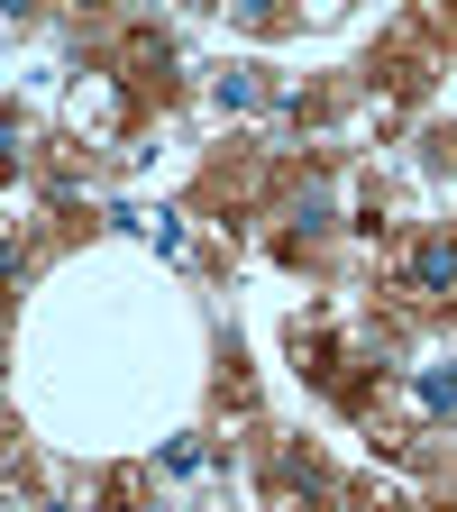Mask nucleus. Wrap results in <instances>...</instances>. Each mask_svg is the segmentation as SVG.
<instances>
[{"mask_svg": "<svg viewBox=\"0 0 457 512\" xmlns=\"http://www.w3.org/2000/svg\"><path fill=\"white\" fill-rule=\"evenodd\" d=\"M412 275H421V284H448V275H457V256H448V247H421V256H412Z\"/></svg>", "mask_w": 457, "mask_h": 512, "instance_id": "f257e3e1", "label": "nucleus"}, {"mask_svg": "<svg viewBox=\"0 0 457 512\" xmlns=\"http://www.w3.org/2000/svg\"><path fill=\"white\" fill-rule=\"evenodd\" d=\"M0 275H19V247H10V238H0Z\"/></svg>", "mask_w": 457, "mask_h": 512, "instance_id": "f03ea898", "label": "nucleus"}]
</instances>
